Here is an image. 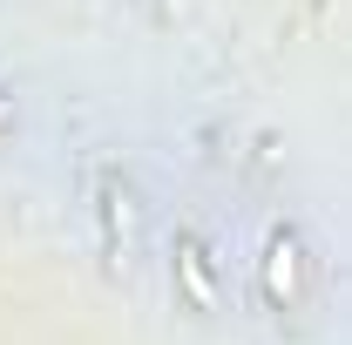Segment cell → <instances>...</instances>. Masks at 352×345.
Wrapping results in <instances>:
<instances>
[{"label":"cell","mask_w":352,"mask_h":345,"mask_svg":"<svg viewBox=\"0 0 352 345\" xmlns=\"http://www.w3.org/2000/svg\"><path fill=\"white\" fill-rule=\"evenodd\" d=\"M271 291H292V251L271 258Z\"/></svg>","instance_id":"6da1fadb"},{"label":"cell","mask_w":352,"mask_h":345,"mask_svg":"<svg viewBox=\"0 0 352 345\" xmlns=\"http://www.w3.org/2000/svg\"><path fill=\"white\" fill-rule=\"evenodd\" d=\"M0 115H7V109H0Z\"/></svg>","instance_id":"7a4b0ae2"}]
</instances>
